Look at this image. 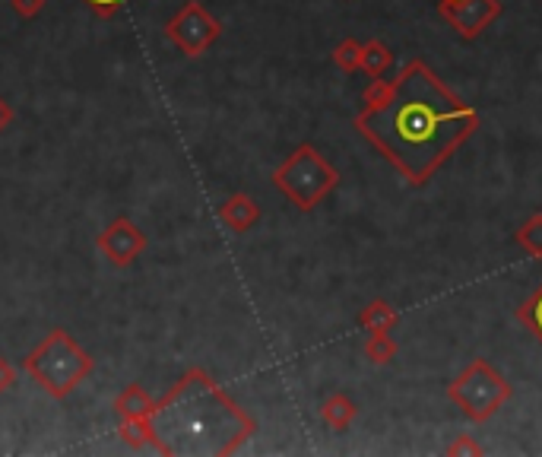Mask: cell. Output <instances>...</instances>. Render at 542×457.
<instances>
[{
  "label": "cell",
  "instance_id": "cell-20",
  "mask_svg": "<svg viewBox=\"0 0 542 457\" xmlns=\"http://www.w3.org/2000/svg\"><path fill=\"white\" fill-rule=\"evenodd\" d=\"M10 121V108L4 105V102H0V127H4Z\"/></svg>",
  "mask_w": 542,
  "mask_h": 457
},
{
  "label": "cell",
  "instance_id": "cell-5",
  "mask_svg": "<svg viewBox=\"0 0 542 457\" xmlns=\"http://www.w3.org/2000/svg\"><path fill=\"white\" fill-rule=\"evenodd\" d=\"M29 372L42 381L45 391L67 394L89 372V359L83 356V350L70 343L67 334L58 331L29 356Z\"/></svg>",
  "mask_w": 542,
  "mask_h": 457
},
{
  "label": "cell",
  "instance_id": "cell-14",
  "mask_svg": "<svg viewBox=\"0 0 542 457\" xmlns=\"http://www.w3.org/2000/svg\"><path fill=\"white\" fill-rule=\"evenodd\" d=\"M394 64V54H390V48L384 45V42H368V45H362V67L359 70H365L371 80H378V77H384V70Z\"/></svg>",
  "mask_w": 542,
  "mask_h": 457
},
{
  "label": "cell",
  "instance_id": "cell-6",
  "mask_svg": "<svg viewBox=\"0 0 542 457\" xmlns=\"http://www.w3.org/2000/svg\"><path fill=\"white\" fill-rule=\"evenodd\" d=\"M501 10V0H438V16L466 42L479 39Z\"/></svg>",
  "mask_w": 542,
  "mask_h": 457
},
{
  "label": "cell",
  "instance_id": "cell-11",
  "mask_svg": "<svg viewBox=\"0 0 542 457\" xmlns=\"http://www.w3.org/2000/svg\"><path fill=\"white\" fill-rule=\"evenodd\" d=\"M257 204L254 200H248V197H232L226 207H222V219L235 229V232H245V229H251L254 223H257Z\"/></svg>",
  "mask_w": 542,
  "mask_h": 457
},
{
  "label": "cell",
  "instance_id": "cell-12",
  "mask_svg": "<svg viewBox=\"0 0 542 457\" xmlns=\"http://www.w3.org/2000/svg\"><path fill=\"white\" fill-rule=\"evenodd\" d=\"M514 242L520 251H527L530 258H542V213L527 216L514 232Z\"/></svg>",
  "mask_w": 542,
  "mask_h": 457
},
{
  "label": "cell",
  "instance_id": "cell-18",
  "mask_svg": "<svg viewBox=\"0 0 542 457\" xmlns=\"http://www.w3.org/2000/svg\"><path fill=\"white\" fill-rule=\"evenodd\" d=\"M39 7H42V0H16V10L26 13V16H32Z\"/></svg>",
  "mask_w": 542,
  "mask_h": 457
},
{
  "label": "cell",
  "instance_id": "cell-8",
  "mask_svg": "<svg viewBox=\"0 0 542 457\" xmlns=\"http://www.w3.org/2000/svg\"><path fill=\"white\" fill-rule=\"evenodd\" d=\"M99 245H102V251L108 254L111 261L124 264V261H134V254L143 248V239H140V232L130 223H115L99 239Z\"/></svg>",
  "mask_w": 542,
  "mask_h": 457
},
{
  "label": "cell",
  "instance_id": "cell-19",
  "mask_svg": "<svg viewBox=\"0 0 542 457\" xmlns=\"http://www.w3.org/2000/svg\"><path fill=\"white\" fill-rule=\"evenodd\" d=\"M10 385H13V372H10V365L0 359V391L10 388Z\"/></svg>",
  "mask_w": 542,
  "mask_h": 457
},
{
  "label": "cell",
  "instance_id": "cell-2",
  "mask_svg": "<svg viewBox=\"0 0 542 457\" xmlns=\"http://www.w3.org/2000/svg\"><path fill=\"white\" fill-rule=\"evenodd\" d=\"M254 432V423L210 378L191 375L149 416V438L168 454H229Z\"/></svg>",
  "mask_w": 542,
  "mask_h": 457
},
{
  "label": "cell",
  "instance_id": "cell-21",
  "mask_svg": "<svg viewBox=\"0 0 542 457\" xmlns=\"http://www.w3.org/2000/svg\"><path fill=\"white\" fill-rule=\"evenodd\" d=\"M89 4H96V7H115V4H121V0H89Z\"/></svg>",
  "mask_w": 542,
  "mask_h": 457
},
{
  "label": "cell",
  "instance_id": "cell-7",
  "mask_svg": "<svg viewBox=\"0 0 542 457\" xmlns=\"http://www.w3.org/2000/svg\"><path fill=\"white\" fill-rule=\"evenodd\" d=\"M219 35V26L200 10V4H188L172 23V39L184 54H200Z\"/></svg>",
  "mask_w": 542,
  "mask_h": 457
},
{
  "label": "cell",
  "instance_id": "cell-4",
  "mask_svg": "<svg viewBox=\"0 0 542 457\" xmlns=\"http://www.w3.org/2000/svg\"><path fill=\"white\" fill-rule=\"evenodd\" d=\"M273 181L298 210H314L336 188L340 175L314 146L305 143L273 172Z\"/></svg>",
  "mask_w": 542,
  "mask_h": 457
},
{
  "label": "cell",
  "instance_id": "cell-9",
  "mask_svg": "<svg viewBox=\"0 0 542 457\" xmlns=\"http://www.w3.org/2000/svg\"><path fill=\"white\" fill-rule=\"evenodd\" d=\"M321 416L330 429L346 432L355 423V416H359V407H355V400L349 394H330L321 407Z\"/></svg>",
  "mask_w": 542,
  "mask_h": 457
},
{
  "label": "cell",
  "instance_id": "cell-17",
  "mask_svg": "<svg viewBox=\"0 0 542 457\" xmlns=\"http://www.w3.org/2000/svg\"><path fill=\"white\" fill-rule=\"evenodd\" d=\"M447 454H451V457H460V454H485V448H482L479 442H473L470 435H460L457 442L447 445Z\"/></svg>",
  "mask_w": 542,
  "mask_h": 457
},
{
  "label": "cell",
  "instance_id": "cell-1",
  "mask_svg": "<svg viewBox=\"0 0 542 457\" xmlns=\"http://www.w3.org/2000/svg\"><path fill=\"white\" fill-rule=\"evenodd\" d=\"M359 134L409 185L422 188L479 131V115L413 58L397 80H375L355 118Z\"/></svg>",
  "mask_w": 542,
  "mask_h": 457
},
{
  "label": "cell",
  "instance_id": "cell-15",
  "mask_svg": "<svg viewBox=\"0 0 542 457\" xmlns=\"http://www.w3.org/2000/svg\"><path fill=\"white\" fill-rule=\"evenodd\" d=\"M397 353H400V346H397L394 337H390V331H384V334H371L368 343H365V356H368L371 362H375V365L394 362Z\"/></svg>",
  "mask_w": 542,
  "mask_h": 457
},
{
  "label": "cell",
  "instance_id": "cell-3",
  "mask_svg": "<svg viewBox=\"0 0 542 457\" xmlns=\"http://www.w3.org/2000/svg\"><path fill=\"white\" fill-rule=\"evenodd\" d=\"M511 394H514L511 381L504 378L489 359H473L451 385H447L451 404L470 419V423H489V419L508 404Z\"/></svg>",
  "mask_w": 542,
  "mask_h": 457
},
{
  "label": "cell",
  "instance_id": "cell-16",
  "mask_svg": "<svg viewBox=\"0 0 542 457\" xmlns=\"http://www.w3.org/2000/svg\"><path fill=\"white\" fill-rule=\"evenodd\" d=\"M333 61H336V67L346 70V73L359 70V67H362V45L355 42V39H346L343 45H336Z\"/></svg>",
  "mask_w": 542,
  "mask_h": 457
},
{
  "label": "cell",
  "instance_id": "cell-10",
  "mask_svg": "<svg viewBox=\"0 0 542 457\" xmlns=\"http://www.w3.org/2000/svg\"><path fill=\"white\" fill-rule=\"evenodd\" d=\"M400 321L397 315V308L384 302V299H375V302H368L362 308V315H359V324L365 327L368 334H384V331H394Z\"/></svg>",
  "mask_w": 542,
  "mask_h": 457
},
{
  "label": "cell",
  "instance_id": "cell-13",
  "mask_svg": "<svg viewBox=\"0 0 542 457\" xmlns=\"http://www.w3.org/2000/svg\"><path fill=\"white\" fill-rule=\"evenodd\" d=\"M517 321L527 327V331L542 343V283L530 292L527 299L520 302L517 308Z\"/></svg>",
  "mask_w": 542,
  "mask_h": 457
}]
</instances>
